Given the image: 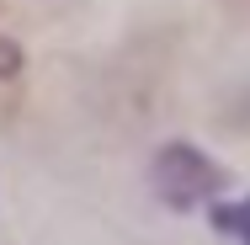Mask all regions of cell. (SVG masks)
I'll list each match as a JSON object with an SVG mask.
<instances>
[{"mask_svg": "<svg viewBox=\"0 0 250 245\" xmlns=\"http://www.w3.org/2000/svg\"><path fill=\"white\" fill-rule=\"evenodd\" d=\"M218 224H224L240 245H250V197H245V202H234V208H218Z\"/></svg>", "mask_w": 250, "mask_h": 245, "instance_id": "7a4b0ae2", "label": "cell"}, {"mask_svg": "<svg viewBox=\"0 0 250 245\" xmlns=\"http://www.w3.org/2000/svg\"><path fill=\"white\" fill-rule=\"evenodd\" d=\"M16 69H21V48L11 38H0V75H16Z\"/></svg>", "mask_w": 250, "mask_h": 245, "instance_id": "3957f363", "label": "cell"}, {"mask_svg": "<svg viewBox=\"0 0 250 245\" xmlns=\"http://www.w3.org/2000/svg\"><path fill=\"white\" fill-rule=\"evenodd\" d=\"M218 187H224V171L192 144H170L154 155V192L170 208H202Z\"/></svg>", "mask_w": 250, "mask_h": 245, "instance_id": "6da1fadb", "label": "cell"}]
</instances>
